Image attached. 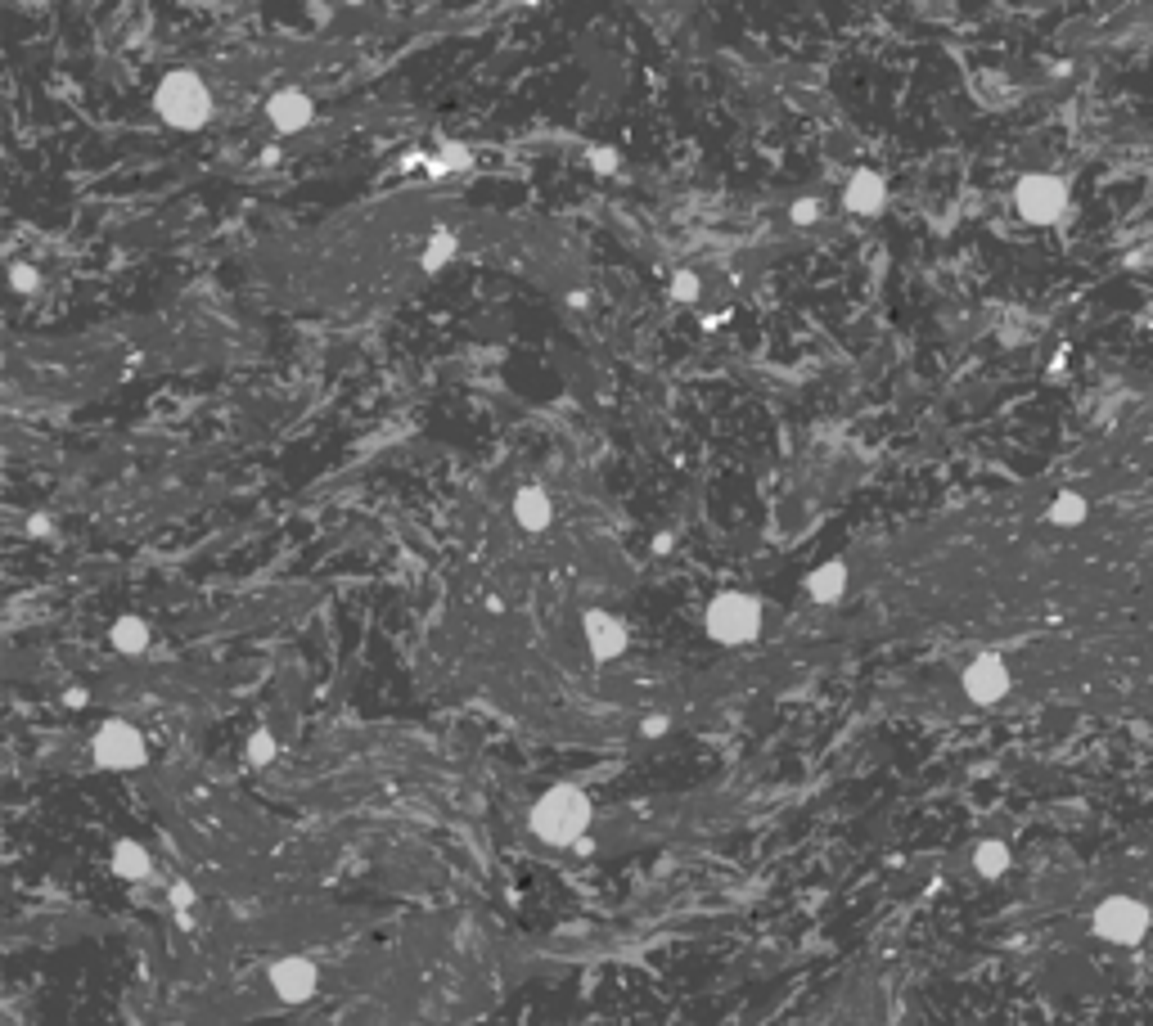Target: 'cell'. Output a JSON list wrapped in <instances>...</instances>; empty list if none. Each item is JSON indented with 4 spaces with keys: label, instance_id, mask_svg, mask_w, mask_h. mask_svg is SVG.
<instances>
[{
    "label": "cell",
    "instance_id": "1",
    "mask_svg": "<svg viewBox=\"0 0 1153 1026\" xmlns=\"http://www.w3.org/2000/svg\"><path fill=\"white\" fill-rule=\"evenodd\" d=\"M591 828V797L572 783H554L532 806V833L554 846H577Z\"/></svg>",
    "mask_w": 1153,
    "mask_h": 1026
},
{
    "label": "cell",
    "instance_id": "2",
    "mask_svg": "<svg viewBox=\"0 0 1153 1026\" xmlns=\"http://www.w3.org/2000/svg\"><path fill=\"white\" fill-rule=\"evenodd\" d=\"M154 108L167 126H176V131H199V126H208V117H212V90L203 86V77H194V72H167L154 90Z\"/></svg>",
    "mask_w": 1153,
    "mask_h": 1026
},
{
    "label": "cell",
    "instance_id": "3",
    "mask_svg": "<svg viewBox=\"0 0 1153 1026\" xmlns=\"http://www.w3.org/2000/svg\"><path fill=\"white\" fill-rule=\"evenodd\" d=\"M703 626H708V635L717 639V644H730V648L748 644V639H757V630H762V603L744 590H726L708 603Z\"/></svg>",
    "mask_w": 1153,
    "mask_h": 1026
},
{
    "label": "cell",
    "instance_id": "4",
    "mask_svg": "<svg viewBox=\"0 0 1153 1026\" xmlns=\"http://www.w3.org/2000/svg\"><path fill=\"white\" fill-rule=\"evenodd\" d=\"M1144 932H1149V905H1144V900L1108 896L1104 905L1095 909V936H1104V941L1135 945V941H1144Z\"/></svg>",
    "mask_w": 1153,
    "mask_h": 1026
},
{
    "label": "cell",
    "instance_id": "5",
    "mask_svg": "<svg viewBox=\"0 0 1153 1026\" xmlns=\"http://www.w3.org/2000/svg\"><path fill=\"white\" fill-rule=\"evenodd\" d=\"M145 734L127 720H109L95 734V765L100 770H140L145 765Z\"/></svg>",
    "mask_w": 1153,
    "mask_h": 1026
},
{
    "label": "cell",
    "instance_id": "6",
    "mask_svg": "<svg viewBox=\"0 0 1153 1026\" xmlns=\"http://www.w3.org/2000/svg\"><path fill=\"white\" fill-rule=\"evenodd\" d=\"M1014 198H1018V212H1023L1032 225H1050V221H1059L1063 207H1068V185L1045 176V171H1036V176L1018 180Z\"/></svg>",
    "mask_w": 1153,
    "mask_h": 1026
},
{
    "label": "cell",
    "instance_id": "7",
    "mask_svg": "<svg viewBox=\"0 0 1153 1026\" xmlns=\"http://www.w3.org/2000/svg\"><path fill=\"white\" fill-rule=\"evenodd\" d=\"M964 693H969L973 702H982V707L1000 702V698L1009 693V666L1000 662L996 653L973 657V662L964 666Z\"/></svg>",
    "mask_w": 1153,
    "mask_h": 1026
},
{
    "label": "cell",
    "instance_id": "8",
    "mask_svg": "<svg viewBox=\"0 0 1153 1026\" xmlns=\"http://www.w3.org/2000/svg\"><path fill=\"white\" fill-rule=\"evenodd\" d=\"M316 963L311 959H298V954H289V959H280L271 968V990L284 999V1004H307L311 995H316Z\"/></svg>",
    "mask_w": 1153,
    "mask_h": 1026
},
{
    "label": "cell",
    "instance_id": "9",
    "mask_svg": "<svg viewBox=\"0 0 1153 1026\" xmlns=\"http://www.w3.org/2000/svg\"><path fill=\"white\" fill-rule=\"evenodd\" d=\"M582 635H586V644H591V657L595 662H609V657H622V648H627V621L622 617H613V612H586V621H582Z\"/></svg>",
    "mask_w": 1153,
    "mask_h": 1026
},
{
    "label": "cell",
    "instance_id": "10",
    "mask_svg": "<svg viewBox=\"0 0 1153 1026\" xmlns=\"http://www.w3.org/2000/svg\"><path fill=\"white\" fill-rule=\"evenodd\" d=\"M843 207L856 216H879L883 207H888V185H883L879 171H865V167L856 171L843 189Z\"/></svg>",
    "mask_w": 1153,
    "mask_h": 1026
},
{
    "label": "cell",
    "instance_id": "11",
    "mask_svg": "<svg viewBox=\"0 0 1153 1026\" xmlns=\"http://www.w3.org/2000/svg\"><path fill=\"white\" fill-rule=\"evenodd\" d=\"M311 113H316V104H311L302 90H275V95L266 99V117H271V126L284 135L311 126Z\"/></svg>",
    "mask_w": 1153,
    "mask_h": 1026
},
{
    "label": "cell",
    "instance_id": "12",
    "mask_svg": "<svg viewBox=\"0 0 1153 1026\" xmlns=\"http://www.w3.org/2000/svg\"><path fill=\"white\" fill-rule=\"evenodd\" d=\"M843 590H847V563H843V558H829V563H820L816 572L807 576V594L816 603L843 599Z\"/></svg>",
    "mask_w": 1153,
    "mask_h": 1026
},
{
    "label": "cell",
    "instance_id": "13",
    "mask_svg": "<svg viewBox=\"0 0 1153 1026\" xmlns=\"http://www.w3.org/2000/svg\"><path fill=\"white\" fill-rule=\"evenodd\" d=\"M550 495L541 491V486H523V491L514 495V518H518V527H527V531H545L550 527Z\"/></svg>",
    "mask_w": 1153,
    "mask_h": 1026
},
{
    "label": "cell",
    "instance_id": "14",
    "mask_svg": "<svg viewBox=\"0 0 1153 1026\" xmlns=\"http://www.w3.org/2000/svg\"><path fill=\"white\" fill-rule=\"evenodd\" d=\"M149 869H154V864H149V851H145L140 842L122 837V842L113 846V873H118V878H131V882H136V878H149Z\"/></svg>",
    "mask_w": 1153,
    "mask_h": 1026
},
{
    "label": "cell",
    "instance_id": "15",
    "mask_svg": "<svg viewBox=\"0 0 1153 1026\" xmlns=\"http://www.w3.org/2000/svg\"><path fill=\"white\" fill-rule=\"evenodd\" d=\"M109 639H113V648H118V653H145L149 626H145L140 617H118V621H113V630H109Z\"/></svg>",
    "mask_w": 1153,
    "mask_h": 1026
},
{
    "label": "cell",
    "instance_id": "16",
    "mask_svg": "<svg viewBox=\"0 0 1153 1026\" xmlns=\"http://www.w3.org/2000/svg\"><path fill=\"white\" fill-rule=\"evenodd\" d=\"M1086 513H1090V504H1086V495H1077V491L1054 495V504H1050V522H1054V527H1081V522H1086Z\"/></svg>",
    "mask_w": 1153,
    "mask_h": 1026
},
{
    "label": "cell",
    "instance_id": "17",
    "mask_svg": "<svg viewBox=\"0 0 1153 1026\" xmlns=\"http://www.w3.org/2000/svg\"><path fill=\"white\" fill-rule=\"evenodd\" d=\"M973 869H978L982 878H1000V873L1009 869V846L1005 842H982L978 855H973Z\"/></svg>",
    "mask_w": 1153,
    "mask_h": 1026
},
{
    "label": "cell",
    "instance_id": "18",
    "mask_svg": "<svg viewBox=\"0 0 1153 1026\" xmlns=\"http://www.w3.org/2000/svg\"><path fill=\"white\" fill-rule=\"evenodd\" d=\"M451 257H455V234L433 230V239H428V248H424V270H442Z\"/></svg>",
    "mask_w": 1153,
    "mask_h": 1026
},
{
    "label": "cell",
    "instance_id": "19",
    "mask_svg": "<svg viewBox=\"0 0 1153 1026\" xmlns=\"http://www.w3.org/2000/svg\"><path fill=\"white\" fill-rule=\"evenodd\" d=\"M672 297H676V302H685V306L699 302V275H694V270H676V275H672Z\"/></svg>",
    "mask_w": 1153,
    "mask_h": 1026
},
{
    "label": "cell",
    "instance_id": "20",
    "mask_svg": "<svg viewBox=\"0 0 1153 1026\" xmlns=\"http://www.w3.org/2000/svg\"><path fill=\"white\" fill-rule=\"evenodd\" d=\"M248 761H253V765H271L275 761V738L266 734V729H257V734L248 738Z\"/></svg>",
    "mask_w": 1153,
    "mask_h": 1026
},
{
    "label": "cell",
    "instance_id": "21",
    "mask_svg": "<svg viewBox=\"0 0 1153 1026\" xmlns=\"http://www.w3.org/2000/svg\"><path fill=\"white\" fill-rule=\"evenodd\" d=\"M10 284L19 288V293H37V284H41V275L32 266H14L10 270Z\"/></svg>",
    "mask_w": 1153,
    "mask_h": 1026
},
{
    "label": "cell",
    "instance_id": "22",
    "mask_svg": "<svg viewBox=\"0 0 1153 1026\" xmlns=\"http://www.w3.org/2000/svg\"><path fill=\"white\" fill-rule=\"evenodd\" d=\"M816 216H820L816 198H802V203H793V225H811Z\"/></svg>",
    "mask_w": 1153,
    "mask_h": 1026
},
{
    "label": "cell",
    "instance_id": "23",
    "mask_svg": "<svg viewBox=\"0 0 1153 1026\" xmlns=\"http://www.w3.org/2000/svg\"><path fill=\"white\" fill-rule=\"evenodd\" d=\"M591 162H595V171H618V153H609V149H591Z\"/></svg>",
    "mask_w": 1153,
    "mask_h": 1026
},
{
    "label": "cell",
    "instance_id": "24",
    "mask_svg": "<svg viewBox=\"0 0 1153 1026\" xmlns=\"http://www.w3.org/2000/svg\"><path fill=\"white\" fill-rule=\"evenodd\" d=\"M442 158H446V167H469V149H460V144H446L442 149Z\"/></svg>",
    "mask_w": 1153,
    "mask_h": 1026
},
{
    "label": "cell",
    "instance_id": "25",
    "mask_svg": "<svg viewBox=\"0 0 1153 1026\" xmlns=\"http://www.w3.org/2000/svg\"><path fill=\"white\" fill-rule=\"evenodd\" d=\"M172 905H176V909H190V905H194V887H190V882H176V887H172Z\"/></svg>",
    "mask_w": 1153,
    "mask_h": 1026
},
{
    "label": "cell",
    "instance_id": "26",
    "mask_svg": "<svg viewBox=\"0 0 1153 1026\" xmlns=\"http://www.w3.org/2000/svg\"><path fill=\"white\" fill-rule=\"evenodd\" d=\"M640 734H645V738H658V734H667V716H649L645 725H640Z\"/></svg>",
    "mask_w": 1153,
    "mask_h": 1026
},
{
    "label": "cell",
    "instance_id": "27",
    "mask_svg": "<svg viewBox=\"0 0 1153 1026\" xmlns=\"http://www.w3.org/2000/svg\"><path fill=\"white\" fill-rule=\"evenodd\" d=\"M64 698H68V702H73V707H86V689H68V693H64Z\"/></svg>",
    "mask_w": 1153,
    "mask_h": 1026
}]
</instances>
